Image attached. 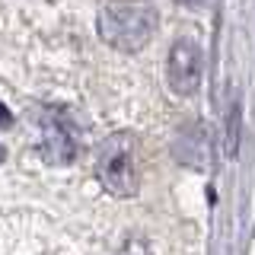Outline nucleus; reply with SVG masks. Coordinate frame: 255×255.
Masks as SVG:
<instances>
[{"mask_svg":"<svg viewBox=\"0 0 255 255\" xmlns=\"http://www.w3.org/2000/svg\"><path fill=\"white\" fill-rule=\"evenodd\" d=\"M156 26L159 13L150 3H109L99 13V35L118 51H140Z\"/></svg>","mask_w":255,"mask_h":255,"instance_id":"f257e3e1","label":"nucleus"},{"mask_svg":"<svg viewBox=\"0 0 255 255\" xmlns=\"http://www.w3.org/2000/svg\"><path fill=\"white\" fill-rule=\"evenodd\" d=\"M96 179L109 195L128 198L137 191V163H134V143L128 137H112L96 153Z\"/></svg>","mask_w":255,"mask_h":255,"instance_id":"f03ea898","label":"nucleus"},{"mask_svg":"<svg viewBox=\"0 0 255 255\" xmlns=\"http://www.w3.org/2000/svg\"><path fill=\"white\" fill-rule=\"evenodd\" d=\"M201 67H204V54L198 42L191 38H179L169 51L166 61V80H169V90L179 96H191L201 83Z\"/></svg>","mask_w":255,"mask_h":255,"instance_id":"7ed1b4c3","label":"nucleus"},{"mask_svg":"<svg viewBox=\"0 0 255 255\" xmlns=\"http://www.w3.org/2000/svg\"><path fill=\"white\" fill-rule=\"evenodd\" d=\"M38 150L48 163H70L77 156V140L70 134V128L61 122L54 112H48L42 118V137H38Z\"/></svg>","mask_w":255,"mask_h":255,"instance_id":"20e7f679","label":"nucleus"},{"mask_svg":"<svg viewBox=\"0 0 255 255\" xmlns=\"http://www.w3.org/2000/svg\"><path fill=\"white\" fill-rule=\"evenodd\" d=\"M185 143V150H179L182 163H191V166H204V153L198 150V143H204V134L201 128H195V131H182L179 134V147Z\"/></svg>","mask_w":255,"mask_h":255,"instance_id":"39448f33","label":"nucleus"},{"mask_svg":"<svg viewBox=\"0 0 255 255\" xmlns=\"http://www.w3.org/2000/svg\"><path fill=\"white\" fill-rule=\"evenodd\" d=\"M118 255H150V249H147L143 243H128V246H125V249L118 252Z\"/></svg>","mask_w":255,"mask_h":255,"instance_id":"423d86ee","label":"nucleus"},{"mask_svg":"<svg viewBox=\"0 0 255 255\" xmlns=\"http://www.w3.org/2000/svg\"><path fill=\"white\" fill-rule=\"evenodd\" d=\"M179 3H185V6H198V3H204V0H179Z\"/></svg>","mask_w":255,"mask_h":255,"instance_id":"0eeeda50","label":"nucleus"}]
</instances>
